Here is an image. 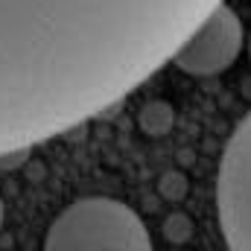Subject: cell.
Returning a JSON list of instances; mask_svg holds the SVG:
<instances>
[{
    "label": "cell",
    "mask_w": 251,
    "mask_h": 251,
    "mask_svg": "<svg viewBox=\"0 0 251 251\" xmlns=\"http://www.w3.org/2000/svg\"><path fill=\"white\" fill-rule=\"evenodd\" d=\"M44 251H155L143 219L117 199L88 196L67 204L44 237Z\"/></svg>",
    "instance_id": "cell-2"
},
{
    "label": "cell",
    "mask_w": 251,
    "mask_h": 251,
    "mask_svg": "<svg viewBox=\"0 0 251 251\" xmlns=\"http://www.w3.org/2000/svg\"><path fill=\"white\" fill-rule=\"evenodd\" d=\"M3 216H6V207H3V196H0V228H3Z\"/></svg>",
    "instance_id": "cell-5"
},
{
    "label": "cell",
    "mask_w": 251,
    "mask_h": 251,
    "mask_svg": "<svg viewBox=\"0 0 251 251\" xmlns=\"http://www.w3.org/2000/svg\"><path fill=\"white\" fill-rule=\"evenodd\" d=\"M243 41H246L243 21L222 0L176 47L173 64L190 76H216L237 62V56L243 53Z\"/></svg>",
    "instance_id": "cell-4"
},
{
    "label": "cell",
    "mask_w": 251,
    "mask_h": 251,
    "mask_svg": "<svg viewBox=\"0 0 251 251\" xmlns=\"http://www.w3.org/2000/svg\"><path fill=\"white\" fill-rule=\"evenodd\" d=\"M249 56H251V35H249Z\"/></svg>",
    "instance_id": "cell-6"
},
{
    "label": "cell",
    "mask_w": 251,
    "mask_h": 251,
    "mask_svg": "<svg viewBox=\"0 0 251 251\" xmlns=\"http://www.w3.org/2000/svg\"><path fill=\"white\" fill-rule=\"evenodd\" d=\"M216 213L231 251H251V111L225 143L216 176Z\"/></svg>",
    "instance_id": "cell-3"
},
{
    "label": "cell",
    "mask_w": 251,
    "mask_h": 251,
    "mask_svg": "<svg viewBox=\"0 0 251 251\" xmlns=\"http://www.w3.org/2000/svg\"><path fill=\"white\" fill-rule=\"evenodd\" d=\"M222 0H0V155L62 134L173 59Z\"/></svg>",
    "instance_id": "cell-1"
}]
</instances>
